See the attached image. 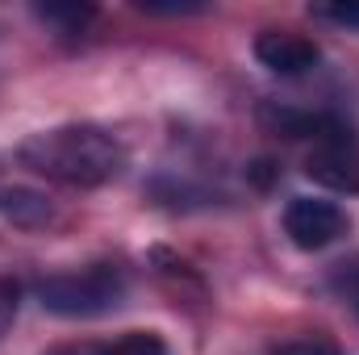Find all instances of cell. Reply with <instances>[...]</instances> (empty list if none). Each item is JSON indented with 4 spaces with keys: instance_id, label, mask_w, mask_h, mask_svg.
Masks as SVG:
<instances>
[{
    "instance_id": "6da1fadb",
    "label": "cell",
    "mask_w": 359,
    "mask_h": 355,
    "mask_svg": "<svg viewBox=\"0 0 359 355\" xmlns=\"http://www.w3.org/2000/svg\"><path fill=\"white\" fill-rule=\"evenodd\" d=\"M17 159L38 176L76 188H100L126 172V147L96 126H59L29 134L17 147Z\"/></svg>"
},
{
    "instance_id": "7a4b0ae2",
    "label": "cell",
    "mask_w": 359,
    "mask_h": 355,
    "mask_svg": "<svg viewBox=\"0 0 359 355\" xmlns=\"http://www.w3.org/2000/svg\"><path fill=\"white\" fill-rule=\"evenodd\" d=\"M38 301L46 314H59V318H96L126 301V276L109 264L46 276L38 284Z\"/></svg>"
},
{
    "instance_id": "3957f363",
    "label": "cell",
    "mask_w": 359,
    "mask_h": 355,
    "mask_svg": "<svg viewBox=\"0 0 359 355\" xmlns=\"http://www.w3.org/2000/svg\"><path fill=\"white\" fill-rule=\"evenodd\" d=\"M305 176L334 192H359V142L339 117H330L313 134V147L305 155Z\"/></svg>"
},
{
    "instance_id": "277c9868",
    "label": "cell",
    "mask_w": 359,
    "mask_h": 355,
    "mask_svg": "<svg viewBox=\"0 0 359 355\" xmlns=\"http://www.w3.org/2000/svg\"><path fill=\"white\" fill-rule=\"evenodd\" d=\"M284 234L301 247V251H322L334 239L347 234V213L334 201H318V196H297L284 209Z\"/></svg>"
},
{
    "instance_id": "5b68a950",
    "label": "cell",
    "mask_w": 359,
    "mask_h": 355,
    "mask_svg": "<svg viewBox=\"0 0 359 355\" xmlns=\"http://www.w3.org/2000/svg\"><path fill=\"white\" fill-rule=\"evenodd\" d=\"M255 59L276 72V76H305L318 59H322V51H318V42L313 38H305V34H292V29H264L259 38H255Z\"/></svg>"
},
{
    "instance_id": "8992f818",
    "label": "cell",
    "mask_w": 359,
    "mask_h": 355,
    "mask_svg": "<svg viewBox=\"0 0 359 355\" xmlns=\"http://www.w3.org/2000/svg\"><path fill=\"white\" fill-rule=\"evenodd\" d=\"M46 355H168V343L151 330H130L113 343H67Z\"/></svg>"
},
{
    "instance_id": "52a82bcc",
    "label": "cell",
    "mask_w": 359,
    "mask_h": 355,
    "mask_svg": "<svg viewBox=\"0 0 359 355\" xmlns=\"http://www.w3.org/2000/svg\"><path fill=\"white\" fill-rule=\"evenodd\" d=\"M29 209L38 213V217H46L50 209H46V201L38 196V192H4V213L13 217V222H21V226H34V217H29Z\"/></svg>"
},
{
    "instance_id": "ba28073f",
    "label": "cell",
    "mask_w": 359,
    "mask_h": 355,
    "mask_svg": "<svg viewBox=\"0 0 359 355\" xmlns=\"http://www.w3.org/2000/svg\"><path fill=\"white\" fill-rule=\"evenodd\" d=\"M38 17L63 25L67 34H80V29L92 21V8H80V4H46V8H38Z\"/></svg>"
},
{
    "instance_id": "9c48e42d",
    "label": "cell",
    "mask_w": 359,
    "mask_h": 355,
    "mask_svg": "<svg viewBox=\"0 0 359 355\" xmlns=\"http://www.w3.org/2000/svg\"><path fill=\"white\" fill-rule=\"evenodd\" d=\"M138 8L142 13H155V17H184V13H201L205 4H188V0H142Z\"/></svg>"
},
{
    "instance_id": "30bf717a",
    "label": "cell",
    "mask_w": 359,
    "mask_h": 355,
    "mask_svg": "<svg viewBox=\"0 0 359 355\" xmlns=\"http://www.w3.org/2000/svg\"><path fill=\"white\" fill-rule=\"evenodd\" d=\"M313 13L326 17V21H334V25H351V29H359V4H318Z\"/></svg>"
},
{
    "instance_id": "8fae6325",
    "label": "cell",
    "mask_w": 359,
    "mask_h": 355,
    "mask_svg": "<svg viewBox=\"0 0 359 355\" xmlns=\"http://www.w3.org/2000/svg\"><path fill=\"white\" fill-rule=\"evenodd\" d=\"M276 355H339V347L326 343V339H301V343H284V347H276Z\"/></svg>"
},
{
    "instance_id": "7c38bea8",
    "label": "cell",
    "mask_w": 359,
    "mask_h": 355,
    "mask_svg": "<svg viewBox=\"0 0 359 355\" xmlns=\"http://www.w3.org/2000/svg\"><path fill=\"white\" fill-rule=\"evenodd\" d=\"M13 318H17V284L0 280V335L13 326Z\"/></svg>"
},
{
    "instance_id": "4fadbf2b",
    "label": "cell",
    "mask_w": 359,
    "mask_h": 355,
    "mask_svg": "<svg viewBox=\"0 0 359 355\" xmlns=\"http://www.w3.org/2000/svg\"><path fill=\"white\" fill-rule=\"evenodd\" d=\"M339 284H343V297H347V301L359 309V260H355V264H343V272H339Z\"/></svg>"
}]
</instances>
